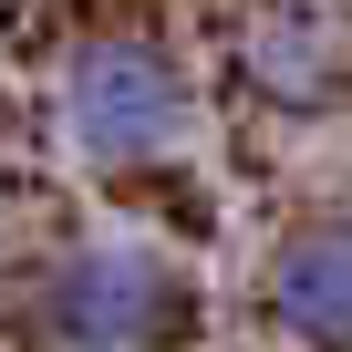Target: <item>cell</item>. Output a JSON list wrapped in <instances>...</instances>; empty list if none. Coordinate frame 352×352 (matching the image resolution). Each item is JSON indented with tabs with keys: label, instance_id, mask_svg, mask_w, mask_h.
<instances>
[{
	"label": "cell",
	"instance_id": "cell-4",
	"mask_svg": "<svg viewBox=\"0 0 352 352\" xmlns=\"http://www.w3.org/2000/svg\"><path fill=\"white\" fill-rule=\"evenodd\" d=\"M259 321L290 352H352V218H300L270 239Z\"/></svg>",
	"mask_w": 352,
	"mask_h": 352
},
{
	"label": "cell",
	"instance_id": "cell-2",
	"mask_svg": "<svg viewBox=\"0 0 352 352\" xmlns=\"http://www.w3.org/2000/svg\"><path fill=\"white\" fill-rule=\"evenodd\" d=\"M197 321V280L166 239L104 228L32 270V331L42 352H176Z\"/></svg>",
	"mask_w": 352,
	"mask_h": 352
},
{
	"label": "cell",
	"instance_id": "cell-3",
	"mask_svg": "<svg viewBox=\"0 0 352 352\" xmlns=\"http://www.w3.org/2000/svg\"><path fill=\"white\" fill-rule=\"evenodd\" d=\"M228 83L280 124L342 114L352 104V11L342 0H239L228 11Z\"/></svg>",
	"mask_w": 352,
	"mask_h": 352
},
{
	"label": "cell",
	"instance_id": "cell-1",
	"mask_svg": "<svg viewBox=\"0 0 352 352\" xmlns=\"http://www.w3.org/2000/svg\"><path fill=\"white\" fill-rule=\"evenodd\" d=\"M52 145L83 176H155L197 145V63L166 32H83L52 73Z\"/></svg>",
	"mask_w": 352,
	"mask_h": 352
}]
</instances>
